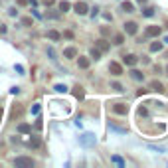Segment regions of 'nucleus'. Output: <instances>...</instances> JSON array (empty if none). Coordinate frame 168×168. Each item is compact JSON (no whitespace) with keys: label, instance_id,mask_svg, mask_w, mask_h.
<instances>
[{"label":"nucleus","instance_id":"obj_16","mask_svg":"<svg viewBox=\"0 0 168 168\" xmlns=\"http://www.w3.org/2000/svg\"><path fill=\"white\" fill-rule=\"evenodd\" d=\"M30 131H32V127L28 123H20L18 125V133H30Z\"/></svg>","mask_w":168,"mask_h":168},{"label":"nucleus","instance_id":"obj_1","mask_svg":"<svg viewBox=\"0 0 168 168\" xmlns=\"http://www.w3.org/2000/svg\"><path fill=\"white\" fill-rule=\"evenodd\" d=\"M36 162L30 158V156H16L14 158V166H18V168H32Z\"/></svg>","mask_w":168,"mask_h":168},{"label":"nucleus","instance_id":"obj_23","mask_svg":"<svg viewBox=\"0 0 168 168\" xmlns=\"http://www.w3.org/2000/svg\"><path fill=\"white\" fill-rule=\"evenodd\" d=\"M113 162H115V164H119V166H123V164H125L123 158H119V156H113Z\"/></svg>","mask_w":168,"mask_h":168},{"label":"nucleus","instance_id":"obj_3","mask_svg":"<svg viewBox=\"0 0 168 168\" xmlns=\"http://www.w3.org/2000/svg\"><path fill=\"white\" fill-rule=\"evenodd\" d=\"M73 10H75V12H77L79 16H85V14H87V10H89V6H87L85 2H75Z\"/></svg>","mask_w":168,"mask_h":168},{"label":"nucleus","instance_id":"obj_26","mask_svg":"<svg viewBox=\"0 0 168 168\" xmlns=\"http://www.w3.org/2000/svg\"><path fill=\"white\" fill-rule=\"evenodd\" d=\"M154 14V8H146L144 10V16H152Z\"/></svg>","mask_w":168,"mask_h":168},{"label":"nucleus","instance_id":"obj_11","mask_svg":"<svg viewBox=\"0 0 168 168\" xmlns=\"http://www.w3.org/2000/svg\"><path fill=\"white\" fill-rule=\"evenodd\" d=\"M73 95L77 97V99H83V97H85V91H83V87L75 85V87H73Z\"/></svg>","mask_w":168,"mask_h":168},{"label":"nucleus","instance_id":"obj_28","mask_svg":"<svg viewBox=\"0 0 168 168\" xmlns=\"http://www.w3.org/2000/svg\"><path fill=\"white\" fill-rule=\"evenodd\" d=\"M42 2H44L46 6H53V4H56V0H42Z\"/></svg>","mask_w":168,"mask_h":168},{"label":"nucleus","instance_id":"obj_27","mask_svg":"<svg viewBox=\"0 0 168 168\" xmlns=\"http://www.w3.org/2000/svg\"><path fill=\"white\" fill-rule=\"evenodd\" d=\"M111 87H113V89H115V91H123V87H121V83H113V85H111Z\"/></svg>","mask_w":168,"mask_h":168},{"label":"nucleus","instance_id":"obj_9","mask_svg":"<svg viewBox=\"0 0 168 168\" xmlns=\"http://www.w3.org/2000/svg\"><path fill=\"white\" fill-rule=\"evenodd\" d=\"M22 113H24V109H22L20 105H16L14 109H12V113H10V119H12V121H16V119H18L20 115H22Z\"/></svg>","mask_w":168,"mask_h":168},{"label":"nucleus","instance_id":"obj_4","mask_svg":"<svg viewBox=\"0 0 168 168\" xmlns=\"http://www.w3.org/2000/svg\"><path fill=\"white\" fill-rule=\"evenodd\" d=\"M109 71L113 75H123V66H121V63H117V61H111L109 63Z\"/></svg>","mask_w":168,"mask_h":168},{"label":"nucleus","instance_id":"obj_13","mask_svg":"<svg viewBox=\"0 0 168 168\" xmlns=\"http://www.w3.org/2000/svg\"><path fill=\"white\" fill-rule=\"evenodd\" d=\"M150 89H152V91H158V93H160V91L162 89H164V87H162V83H160V81H150Z\"/></svg>","mask_w":168,"mask_h":168},{"label":"nucleus","instance_id":"obj_25","mask_svg":"<svg viewBox=\"0 0 168 168\" xmlns=\"http://www.w3.org/2000/svg\"><path fill=\"white\" fill-rule=\"evenodd\" d=\"M32 113H34V115H38V113H40V105H38V103L32 107Z\"/></svg>","mask_w":168,"mask_h":168},{"label":"nucleus","instance_id":"obj_29","mask_svg":"<svg viewBox=\"0 0 168 168\" xmlns=\"http://www.w3.org/2000/svg\"><path fill=\"white\" fill-rule=\"evenodd\" d=\"M22 24H24V26H32V18H24Z\"/></svg>","mask_w":168,"mask_h":168},{"label":"nucleus","instance_id":"obj_30","mask_svg":"<svg viewBox=\"0 0 168 168\" xmlns=\"http://www.w3.org/2000/svg\"><path fill=\"white\" fill-rule=\"evenodd\" d=\"M63 36H66L67 40H71V38H73V32H69V30H67V32H66V34H63Z\"/></svg>","mask_w":168,"mask_h":168},{"label":"nucleus","instance_id":"obj_2","mask_svg":"<svg viewBox=\"0 0 168 168\" xmlns=\"http://www.w3.org/2000/svg\"><path fill=\"white\" fill-rule=\"evenodd\" d=\"M113 111H115L117 115H127L129 105H125V103H115V105H113Z\"/></svg>","mask_w":168,"mask_h":168},{"label":"nucleus","instance_id":"obj_19","mask_svg":"<svg viewBox=\"0 0 168 168\" xmlns=\"http://www.w3.org/2000/svg\"><path fill=\"white\" fill-rule=\"evenodd\" d=\"M69 8H71V4H69L67 0H61V2H59V10H61V12H67Z\"/></svg>","mask_w":168,"mask_h":168},{"label":"nucleus","instance_id":"obj_31","mask_svg":"<svg viewBox=\"0 0 168 168\" xmlns=\"http://www.w3.org/2000/svg\"><path fill=\"white\" fill-rule=\"evenodd\" d=\"M16 2H18L20 6H26V4H28V0H16Z\"/></svg>","mask_w":168,"mask_h":168},{"label":"nucleus","instance_id":"obj_12","mask_svg":"<svg viewBox=\"0 0 168 168\" xmlns=\"http://www.w3.org/2000/svg\"><path fill=\"white\" fill-rule=\"evenodd\" d=\"M131 77L137 79V81H143V79H144V73L138 71V69H133V71H131Z\"/></svg>","mask_w":168,"mask_h":168},{"label":"nucleus","instance_id":"obj_32","mask_svg":"<svg viewBox=\"0 0 168 168\" xmlns=\"http://www.w3.org/2000/svg\"><path fill=\"white\" fill-rule=\"evenodd\" d=\"M137 2H138V4H144V2H146V0H137Z\"/></svg>","mask_w":168,"mask_h":168},{"label":"nucleus","instance_id":"obj_21","mask_svg":"<svg viewBox=\"0 0 168 168\" xmlns=\"http://www.w3.org/2000/svg\"><path fill=\"white\" fill-rule=\"evenodd\" d=\"M91 57H93V59H99V57H101V52L97 50V48H93V50H91Z\"/></svg>","mask_w":168,"mask_h":168},{"label":"nucleus","instance_id":"obj_8","mask_svg":"<svg viewBox=\"0 0 168 168\" xmlns=\"http://www.w3.org/2000/svg\"><path fill=\"white\" fill-rule=\"evenodd\" d=\"M95 46H97V50H99V52H107V50L111 48L107 40H97V42H95Z\"/></svg>","mask_w":168,"mask_h":168},{"label":"nucleus","instance_id":"obj_6","mask_svg":"<svg viewBox=\"0 0 168 168\" xmlns=\"http://www.w3.org/2000/svg\"><path fill=\"white\" fill-rule=\"evenodd\" d=\"M160 26H148V28H146V36L148 38H156V36H160Z\"/></svg>","mask_w":168,"mask_h":168},{"label":"nucleus","instance_id":"obj_18","mask_svg":"<svg viewBox=\"0 0 168 168\" xmlns=\"http://www.w3.org/2000/svg\"><path fill=\"white\" fill-rule=\"evenodd\" d=\"M48 38H50V40H53V42H57L61 36H59V32H56V30H50V32H48Z\"/></svg>","mask_w":168,"mask_h":168},{"label":"nucleus","instance_id":"obj_34","mask_svg":"<svg viewBox=\"0 0 168 168\" xmlns=\"http://www.w3.org/2000/svg\"><path fill=\"white\" fill-rule=\"evenodd\" d=\"M166 71H168V67H166Z\"/></svg>","mask_w":168,"mask_h":168},{"label":"nucleus","instance_id":"obj_14","mask_svg":"<svg viewBox=\"0 0 168 168\" xmlns=\"http://www.w3.org/2000/svg\"><path fill=\"white\" fill-rule=\"evenodd\" d=\"M77 66H79L81 69H87V67H89V59H87V57H79V59H77Z\"/></svg>","mask_w":168,"mask_h":168},{"label":"nucleus","instance_id":"obj_5","mask_svg":"<svg viewBox=\"0 0 168 168\" xmlns=\"http://www.w3.org/2000/svg\"><path fill=\"white\" fill-rule=\"evenodd\" d=\"M137 30H138L137 22H127V24H125V32H127L129 36H134V34H137Z\"/></svg>","mask_w":168,"mask_h":168},{"label":"nucleus","instance_id":"obj_20","mask_svg":"<svg viewBox=\"0 0 168 168\" xmlns=\"http://www.w3.org/2000/svg\"><path fill=\"white\" fill-rule=\"evenodd\" d=\"M162 50V42H154V44H150V52H160Z\"/></svg>","mask_w":168,"mask_h":168},{"label":"nucleus","instance_id":"obj_7","mask_svg":"<svg viewBox=\"0 0 168 168\" xmlns=\"http://www.w3.org/2000/svg\"><path fill=\"white\" fill-rule=\"evenodd\" d=\"M123 61L127 63V66H137L138 57H137V56H133V53H129V56H123Z\"/></svg>","mask_w":168,"mask_h":168},{"label":"nucleus","instance_id":"obj_17","mask_svg":"<svg viewBox=\"0 0 168 168\" xmlns=\"http://www.w3.org/2000/svg\"><path fill=\"white\" fill-rule=\"evenodd\" d=\"M28 146H32V148H38L40 146V137H32L28 140Z\"/></svg>","mask_w":168,"mask_h":168},{"label":"nucleus","instance_id":"obj_15","mask_svg":"<svg viewBox=\"0 0 168 168\" xmlns=\"http://www.w3.org/2000/svg\"><path fill=\"white\" fill-rule=\"evenodd\" d=\"M121 8L125 10V12H134V6H133V2H127V0H125V2L121 4Z\"/></svg>","mask_w":168,"mask_h":168},{"label":"nucleus","instance_id":"obj_33","mask_svg":"<svg viewBox=\"0 0 168 168\" xmlns=\"http://www.w3.org/2000/svg\"><path fill=\"white\" fill-rule=\"evenodd\" d=\"M0 121H2V107H0Z\"/></svg>","mask_w":168,"mask_h":168},{"label":"nucleus","instance_id":"obj_24","mask_svg":"<svg viewBox=\"0 0 168 168\" xmlns=\"http://www.w3.org/2000/svg\"><path fill=\"white\" fill-rule=\"evenodd\" d=\"M56 91H59V93H63V91H67L66 85H56Z\"/></svg>","mask_w":168,"mask_h":168},{"label":"nucleus","instance_id":"obj_10","mask_svg":"<svg viewBox=\"0 0 168 168\" xmlns=\"http://www.w3.org/2000/svg\"><path fill=\"white\" fill-rule=\"evenodd\" d=\"M63 56H66L67 59L77 57V50H75V48H66V50H63Z\"/></svg>","mask_w":168,"mask_h":168},{"label":"nucleus","instance_id":"obj_22","mask_svg":"<svg viewBox=\"0 0 168 168\" xmlns=\"http://www.w3.org/2000/svg\"><path fill=\"white\" fill-rule=\"evenodd\" d=\"M123 42H125V36H123V34H117V36H115V44H117V46H121Z\"/></svg>","mask_w":168,"mask_h":168}]
</instances>
